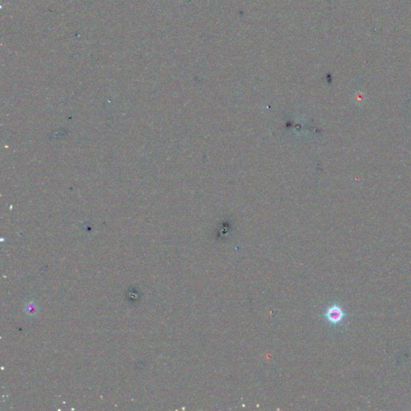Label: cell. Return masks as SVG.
Returning a JSON list of instances; mask_svg holds the SVG:
<instances>
[{
	"label": "cell",
	"instance_id": "cell-1",
	"mask_svg": "<svg viewBox=\"0 0 411 411\" xmlns=\"http://www.w3.org/2000/svg\"><path fill=\"white\" fill-rule=\"evenodd\" d=\"M325 318L330 325H337L346 318V313L338 305L329 306L325 312Z\"/></svg>",
	"mask_w": 411,
	"mask_h": 411
}]
</instances>
